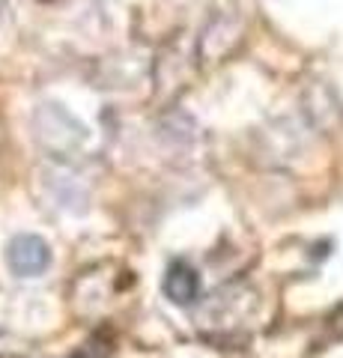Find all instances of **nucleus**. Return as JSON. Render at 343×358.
Returning <instances> with one entry per match:
<instances>
[{
    "label": "nucleus",
    "mask_w": 343,
    "mask_h": 358,
    "mask_svg": "<svg viewBox=\"0 0 343 358\" xmlns=\"http://www.w3.org/2000/svg\"><path fill=\"white\" fill-rule=\"evenodd\" d=\"M6 266L18 278H36L51 266V248L42 236L18 233L6 245Z\"/></svg>",
    "instance_id": "1"
},
{
    "label": "nucleus",
    "mask_w": 343,
    "mask_h": 358,
    "mask_svg": "<svg viewBox=\"0 0 343 358\" xmlns=\"http://www.w3.org/2000/svg\"><path fill=\"white\" fill-rule=\"evenodd\" d=\"M239 33H242V24L236 15H218L212 18V24H206L203 36H200V57L203 60H218L233 48L239 42Z\"/></svg>",
    "instance_id": "2"
},
{
    "label": "nucleus",
    "mask_w": 343,
    "mask_h": 358,
    "mask_svg": "<svg viewBox=\"0 0 343 358\" xmlns=\"http://www.w3.org/2000/svg\"><path fill=\"white\" fill-rule=\"evenodd\" d=\"M164 296H168L173 305H194L197 296H200V275L194 272L188 263L182 260H173L168 266V272H164Z\"/></svg>",
    "instance_id": "3"
}]
</instances>
